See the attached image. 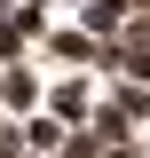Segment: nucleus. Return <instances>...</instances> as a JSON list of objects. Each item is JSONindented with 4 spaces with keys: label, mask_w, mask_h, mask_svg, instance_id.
<instances>
[{
    "label": "nucleus",
    "mask_w": 150,
    "mask_h": 158,
    "mask_svg": "<svg viewBox=\"0 0 150 158\" xmlns=\"http://www.w3.org/2000/svg\"><path fill=\"white\" fill-rule=\"evenodd\" d=\"M8 48H16V32H0V56H8Z\"/></svg>",
    "instance_id": "7ed1b4c3"
},
{
    "label": "nucleus",
    "mask_w": 150,
    "mask_h": 158,
    "mask_svg": "<svg viewBox=\"0 0 150 158\" xmlns=\"http://www.w3.org/2000/svg\"><path fill=\"white\" fill-rule=\"evenodd\" d=\"M0 103H16V111H24V103H32V79H24V71H8V79H0Z\"/></svg>",
    "instance_id": "f257e3e1"
},
{
    "label": "nucleus",
    "mask_w": 150,
    "mask_h": 158,
    "mask_svg": "<svg viewBox=\"0 0 150 158\" xmlns=\"http://www.w3.org/2000/svg\"><path fill=\"white\" fill-rule=\"evenodd\" d=\"M87 24H95V32H111V24H119V0H87Z\"/></svg>",
    "instance_id": "f03ea898"
}]
</instances>
